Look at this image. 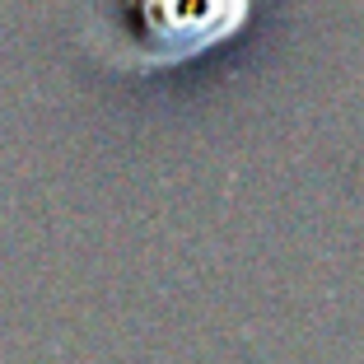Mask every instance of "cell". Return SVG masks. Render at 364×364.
<instances>
[{
  "mask_svg": "<svg viewBox=\"0 0 364 364\" xmlns=\"http://www.w3.org/2000/svg\"><path fill=\"white\" fill-rule=\"evenodd\" d=\"M150 14H164V28L187 33L192 47H205L243 23L247 0H150Z\"/></svg>",
  "mask_w": 364,
  "mask_h": 364,
  "instance_id": "1",
  "label": "cell"
}]
</instances>
